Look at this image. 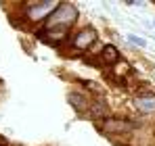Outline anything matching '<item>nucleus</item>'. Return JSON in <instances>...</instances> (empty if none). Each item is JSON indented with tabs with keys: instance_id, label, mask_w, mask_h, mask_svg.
<instances>
[{
	"instance_id": "1",
	"label": "nucleus",
	"mask_w": 155,
	"mask_h": 146,
	"mask_svg": "<svg viewBox=\"0 0 155 146\" xmlns=\"http://www.w3.org/2000/svg\"><path fill=\"white\" fill-rule=\"evenodd\" d=\"M61 2L57 0H46V2H29L23 6V19L29 23H46V19L57 11Z\"/></svg>"
},
{
	"instance_id": "2",
	"label": "nucleus",
	"mask_w": 155,
	"mask_h": 146,
	"mask_svg": "<svg viewBox=\"0 0 155 146\" xmlns=\"http://www.w3.org/2000/svg\"><path fill=\"white\" fill-rule=\"evenodd\" d=\"M80 19V11L71 2H61L57 6V11L46 19L44 27H71Z\"/></svg>"
},
{
	"instance_id": "3",
	"label": "nucleus",
	"mask_w": 155,
	"mask_h": 146,
	"mask_svg": "<svg viewBox=\"0 0 155 146\" xmlns=\"http://www.w3.org/2000/svg\"><path fill=\"white\" fill-rule=\"evenodd\" d=\"M97 127H99V132H103L105 136H124V134H128V132H132V129L136 127V123L128 121V119H113V117H107V119L97 123Z\"/></svg>"
},
{
	"instance_id": "4",
	"label": "nucleus",
	"mask_w": 155,
	"mask_h": 146,
	"mask_svg": "<svg viewBox=\"0 0 155 146\" xmlns=\"http://www.w3.org/2000/svg\"><path fill=\"white\" fill-rule=\"evenodd\" d=\"M97 38H99L97 29L90 27V25H84V27H80L78 31H74L69 36V46L74 50H88L97 42Z\"/></svg>"
},
{
	"instance_id": "5",
	"label": "nucleus",
	"mask_w": 155,
	"mask_h": 146,
	"mask_svg": "<svg viewBox=\"0 0 155 146\" xmlns=\"http://www.w3.org/2000/svg\"><path fill=\"white\" fill-rule=\"evenodd\" d=\"M69 27H44L40 31V38L48 44H59L63 40H69Z\"/></svg>"
},
{
	"instance_id": "6",
	"label": "nucleus",
	"mask_w": 155,
	"mask_h": 146,
	"mask_svg": "<svg viewBox=\"0 0 155 146\" xmlns=\"http://www.w3.org/2000/svg\"><path fill=\"white\" fill-rule=\"evenodd\" d=\"M67 102L76 109L78 113H86V111L90 109V100L86 98L84 92H78V90H71V92L67 94Z\"/></svg>"
},
{
	"instance_id": "7",
	"label": "nucleus",
	"mask_w": 155,
	"mask_h": 146,
	"mask_svg": "<svg viewBox=\"0 0 155 146\" xmlns=\"http://www.w3.org/2000/svg\"><path fill=\"white\" fill-rule=\"evenodd\" d=\"M99 59H101L103 65H117L120 63V50L113 44H105L101 48V52H99Z\"/></svg>"
},
{
	"instance_id": "8",
	"label": "nucleus",
	"mask_w": 155,
	"mask_h": 146,
	"mask_svg": "<svg viewBox=\"0 0 155 146\" xmlns=\"http://www.w3.org/2000/svg\"><path fill=\"white\" fill-rule=\"evenodd\" d=\"M134 104L140 113L151 115V113H155V94H143V96H138L134 100Z\"/></svg>"
},
{
	"instance_id": "9",
	"label": "nucleus",
	"mask_w": 155,
	"mask_h": 146,
	"mask_svg": "<svg viewBox=\"0 0 155 146\" xmlns=\"http://www.w3.org/2000/svg\"><path fill=\"white\" fill-rule=\"evenodd\" d=\"M90 117L92 119H107V106H105V102H94V104H90Z\"/></svg>"
},
{
	"instance_id": "10",
	"label": "nucleus",
	"mask_w": 155,
	"mask_h": 146,
	"mask_svg": "<svg viewBox=\"0 0 155 146\" xmlns=\"http://www.w3.org/2000/svg\"><path fill=\"white\" fill-rule=\"evenodd\" d=\"M128 40L130 44H134V46H138V48H147V40L145 38H138V36H134V33H128Z\"/></svg>"
},
{
	"instance_id": "11",
	"label": "nucleus",
	"mask_w": 155,
	"mask_h": 146,
	"mask_svg": "<svg viewBox=\"0 0 155 146\" xmlns=\"http://www.w3.org/2000/svg\"><path fill=\"white\" fill-rule=\"evenodd\" d=\"M115 71L120 73V75H124V73L130 71V65H128V63H122V61H120V63H117V67H115Z\"/></svg>"
},
{
	"instance_id": "12",
	"label": "nucleus",
	"mask_w": 155,
	"mask_h": 146,
	"mask_svg": "<svg viewBox=\"0 0 155 146\" xmlns=\"http://www.w3.org/2000/svg\"><path fill=\"white\" fill-rule=\"evenodd\" d=\"M117 146H124V144H117Z\"/></svg>"
}]
</instances>
